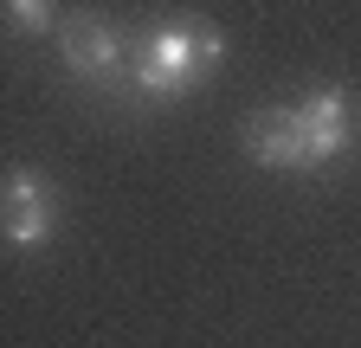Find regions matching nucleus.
<instances>
[{"label": "nucleus", "instance_id": "nucleus-1", "mask_svg": "<svg viewBox=\"0 0 361 348\" xmlns=\"http://www.w3.org/2000/svg\"><path fill=\"white\" fill-rule=\"evenodd\" d=\"M245 155L264 161V168H290V174H316L348 155L355 142V110H348V91L342 84H316V91L290 110H264V116H245Z\"/></svg>", "mask_w": 361, "mask_h": 348}, {"label": "nucleus", "instance_id": "nucleus-2", "mask_svg": "<svg viewBox=\"0 0 361 348\" xmlns=\"http://www.w3.org/2000/svg\"><path fill=\"white\" fill-rule=\"evenodd\" d=\"M219 58H226L219 26H207V20H168V26L149 32L142 58H135V91H149V97H180V91H188L207 65H219Z\"/></svg>", "mask_w": 361, "mask_h": 348}, {"label": "nucleus", "instance_id": "nucleus-3", "mask_svg": "<svg viewBox=\"0 0 361 348\" xmlns=\"http://www.w3.org/2000/svg\"><path fill=\"white\" fill-rule=\"evenodd\" d=\"M59 226V187L39 168H7L0 174V239L13 251H39Z\"/></svg>", "mask_w": 361, "mask_h": 348}, {"label": "nucleus", "instance_id": "nucleus-4", "mask_svg": "<svg viewBox=\"0 0 361 348\" xmlns=\"http://www.w3.org/2000/svg\"><path fill=\"white\" fill-rule=\"evenodd\" d=\"M59 52H65V65H71L78 77H110V71L123 65V39H116V26L97 20V13H71V20L59 26Z\"/></svg>", "mask_w": 361, "mask_h": 348}, {"label": "nucleus", "instance_id": "nucleus-5", "mask_svg": "<svg viewBox=\"0 0 361 348\" xmlns=\"http://www.w3.org/2000/svg\"><path fill=\"white\" fill-rule=\"evenodd\" d=\"M20 32H52V0H7Z\"/></svg>", "mask_w": 361, "mask_h": 348}]
</instances>
